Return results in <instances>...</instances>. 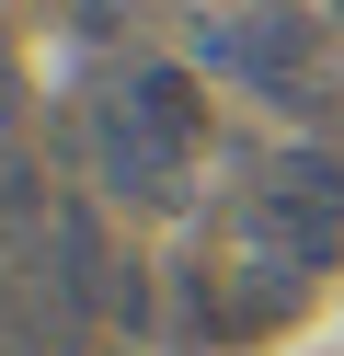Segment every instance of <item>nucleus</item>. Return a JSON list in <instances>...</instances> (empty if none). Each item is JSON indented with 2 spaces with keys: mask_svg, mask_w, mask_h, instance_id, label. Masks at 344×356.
<instances>
[{
  "mask_svg": "<svg viewBox=\"0 0 344 356\" xmlns=\"http://www.w3.org/2000/svg\"><path fill=\"white\" fill-rule=\"evenodd\" d=\"M241 230L321 276V264L344 253V161L333 149H264V161L241 172Z\"/></svg>",
  "mask_w": 344,
  "mask_h": 356,
  "instance_id": "nucleus-1",
  "label": "nucleus"
},
{
  "mask_svg": "<svg viewBox=\"0 0 344 356\" xmlns=\"http://www.w3.org/2000/svg\"><path fill=\"white\" fill-rule=\"evenodd\" d=\"M92 161H104L115 207H172V195H183V149L161 138V127L138 115L126 92H115V104H104V127H92Z\"/></svg>",
  "mask_w": 344,
  "mask_h": 356,
  "instance_id": "nucleus-2",
  "label": "nucleus"
},
{
  "mask_svg": "<svg viewBox=\"0 0 344 356\" xmlns=\"http://www.w3.org/2000/svg\"><path fill=\"white\" fill-rule=\"evenodd\" d=\"M195 58L264 81V92H298V70H310V24H298V12H241L229 35H195Z\"/></svg>",
  "mask_w": 344,
  "mask_h": 356,
  "instance_id": "nucleus-3",
  "label": "nucleus"
},
{
  "mask_svg": "<svg viewBox=\"0 0 344 356\" xmlns=\"http://www.w3.org/2000/svg\"><path fill=\"white\" fill-rule=\"evenodd\" d=\"M126 104H138V115H149L161 138L183 149V161L206 149V81H195V70H138V81H126Z\"/></svg>",
  "mask_w": 344,
  "mask_h": 356,
  "instance_id": "nucleus-4",
  "label": "nucleus"
},
{
  "mask_svg": "<svg viewBox=\"0 0 344 356\" xmlns=\"http://www.w3.org/2000/svg\"><path fill=\"white\" fill-rule=\"evenodd\" d=\"M0 230H35V161L0 149Z\"/></svg>",
  "mask_w": 344,
  "mask_h": 356,
  "instance_id": "nucleus-5",
  "label": "nucleus"
},
{
  "mask_svg": "<svg viewBox=\"0 0 344 356\" xmlns=\"http://www.w3.org/2000/svg\"><path fill=\"white\" fill-rule=\"evenodd\" d=\"M0 356H23V333H12V322H0Z\"/></svg>",
  "mask_w": 344,
  "mask_h": 356,
  "instance_id": "nucleus-6",
  "label": "nucleus"
}]
</instances>
